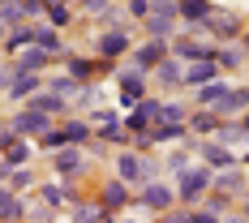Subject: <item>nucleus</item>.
<instances>
[{
    "mask_svg": "<svg viewBox=\"0 0 249 223\" xmlns=\"http://www.w3.org/2000/svg\"><path fill=\"white\" fill-rule=\"evenodd\" d=\"M116 180H124V185H138V189H142V185H150V180H159V163H155V159H146V154H142V150H121V154H116Z\"/></svg>",
    "mask_w": 249,
    "mask_h": 223,
    "instance_id": "f257e3e1",
    "label": "nucleus"
},
{
    "mask_svg": "<svg viewBox=\"0 0 249 223\" xmlns=\"http://www.w3.org/2000/svg\"><path fill=\"white\" fill-rule=\"evenodd\" d=\"M172 180H176V202L194 206L198 198H206V193H211V185H215V172H211V168H185V172L172 176Z\"/></svg>",
    "mask_w": 249,
    "mask_h": 223,
    "instance_id": "f03ea898",
    "label": "nucleus"
},
{
    "mask_svg": "<svg viewBox=\"0 0 249 223\" xmlns=\"http://www.w3.org/2000/svg\"><path fill=\"white\" fill-rule=\"evenodd\" d=\"M90 142V124L86 120H65V124H56L52 133H43L35 146H43V150H65V146H86Z\"/></svg>",
    "mask_w": 249,
    "mask_h": 223,
    "instance_id": "7ed1b4c3",
    "label": "nucleus"
},
{
    "mask_svg": "<svg viewBox=\"0 0 249 223\" xmlns=\"http://www.w3.org/2000/svg\"><path fill=\"white\" fill-rule=\"evenodd\" d=\"M180 22V13H176V0H155V9H150V17L142 22L146 30V39H163V43H172V26Z\"/></svg>",
    "mask_w": 249,
    "mask_h": 223,
    "instance_id": "20e7f679",
    "label": "nucleus"
},
{
    "mask_svg": "<svg viewBox=\"0 0 249 223\" xmlns=\"http://www.w3.org/2000/svg\"><path fill=\"white\" fill-rule=\"evenodd\" d=\"M52 172H56V180H65V185L82 180V176H86V150H82V146L56 150V159H52Z\"/></svg>",
    "mask_w": 249,
    "mask_h": 223,
    "instance_id": "39448f33",
    "label": "nucleus"
},
{
    "mask_svg": "<svg viewBox=\"0 0 249 223\" xmlns=\"http://www.w3.org/2000/svg\"><path fill=\"white\" fill-rule=\"evenodd\" d=\"M194 34H215L219 43H236V39H241V17H236V13H228V9H215V13H211V22L198 26Z\"/></svg>",
    "mask_w": 249,
    "mask_h": 223,
    "instance_id": "423d86ee",
    "label": "nucleus"
},
{
    "mask_svg": "<svg viewBox=\"0 0 249 223\" xmlns=\"http://www.w3.org/2000/svg\"><path fill=\"white\" fill-rule=\"evenodd\" d=\"M116 82H121V107L133 112L138 103L146 99V73L142 69H133V65L129 69H116Z\"/></svg>",
    "mask_w": 249,
    "mask_h": 223,
    "instance_id": "0eeeda50",
    "label": "nucleus"
},
{
    "mask_svg": "<svg viewBox=\"0 0 249 223\" xmlns=\"http://www.w3.org/2000/svg\"><path fill=\"white\" fill-rule=\"evenodd\" d=\"M138 202H142L146 210H155V215H168V210L176 206V189L163 185V180H150V185L138 189Z\"/></svg>",
    "mask_w": 249,
    "mask_h": 223,
    "instance_id": "6e6552de",
    "label": "nucleus"
},
{
    "mask_svg": "<svg viewBox=\"0 0 249 223\" xmlns=\"http://www.w3.org/2000/svg\"><path fill=\"white\" fill-rule=\"evenodd\" d=\"M9 124H13V133H18V137H35V142H39L43 133H52V129H56V120H52V116H43V112H30V107H22V112H18Z\"/></svg>",
    "mask_w": 249,
    "mask_h": 223,
    "instance_id": "1a4fd4ad",
    "label": "nucleus"
},
{
    "mask_svg": "<svg viewBox=\"0 0 249 223\" xmlns=\"http://www.w3.org/2000/svg\"><path fill=\"white\" fill-rule=\"evenodd\" d=\"M202 154V168H211V172H228V168H241V159H236V150H228V146H219V142H198L194 146Z\"/></svg>",
    "mask_w": 249,
    "mask_h": 223,
    "instance_id": "9d476101",
    "label": "nucleus"
},
{
    "mask_svg": "<svg viewBox=\"0 0 249 223\" xmlns=\"http://www.w3.org/2000/svg\"><path fill=\"white\" fill-rule=\"evenodd\" d=\"M172 56V48L163 43V39H146V43H138L133 48V69H142V73H155L163 60Z\"/></svg>",
    "mask_w": 249,
    "mask_h": 223,
    "instance_id": "9b49d317",
    "label": "nucleus"
},
{
    "mask_svg": "<svg viewBox=\"0 0 249 223\" xmlns=\"http://www.w3.org/2000/svg\"><path fill=\"white\" fill-rule=\"evenodd\" d=\"M168 48H172V56L180 60V65H194V60H215V48H211V43H202V39H194V34H176Z\"/></svg>",
    "mask_w": 249,
    "mask_h": 223,
    "instance_id": "f8f14e48",
    "label": "nucleus"
},
{
    "mask_svg": "<svg viewBox=\"0 0 249 223\" xmlns=\"http://www.w3.org/2000/svg\"><path fill=\"white\" fill-rule=\"evenodd\" d=\"M95 73H112L107 60H86V56H65V77H73L77 86H90Z\"/></svg>",
    "mask_w": 249,
    "mask_h": 223,
    "instance_id": "ddd939ff",
    "label": "nucleus"
},
{
    "mask_svg": "<svg viewBox=\"0 0 249 223\" xmlns=\"http://www.w3.org/2000/svg\"><path fill=\"white\" fill-rule=\"evenodd\" d=\"M95 48H99V60H116V56H124L133 43H129V30H121V26H107L99 39H95Z\"/></svg>",
    "mask_w": 249,
    "mask_h": 223,
    "instance_id": "4468645a",
    "label": "nucleus"
},
{
    "mask_svg": "<svg viewBox=\"0 0 249 223\" xmlns=\"http://www.w3.org/2000/svg\"><path fill=\"white\" fill-rule=\"evenodd\" d=\"M155 120H159V99H142L129 116H124V133H133V137H138V133H146Z\"/></svg>",
    "mask_w": 249,
    "mask_h": 223,
    "instance_id": "2eb2a0df",
    "label": "nucleus"
},
{
    "mask_svg": "<svg viewBox=\"0 0 249 223\" xmlns=\"http://www.w3.org/2000/svg\"><path fill=\"white\" fill-rule=\"evenodd\" d=\"M176 13H180V22L189 26V34H194L198 26H206V22H211L215 4H211V0H176Z\"/></svg>",
    "mask_w": 249,
    "mask_h": 223,
    "instance_id": "dca6fc26",
    "label": "nucleus"
},
{
    "mask_svg": "<svg viewBox=\"0 0 249 223\" xmlns=\"http://www.w3.org/2000/svg\"><path fill=\"white\" fill-rule=\"evenodd\" d=\"M39 198H43V206H48V210H69V206L77 202V193H73V185L52 180V185H43V189H39Z\"/></svg>",
    "mask_w": 249,
    "mask_h": 223,
    "instance_id": "f3484780",
    "label": "nucleus"
},
{
    "mask_svg": "<svg viewBox=\"0 0 249 223\" xmlns=\"http://www.w3.org/2000/svg\"><path fill=\"white\" fill-rule=\"evenodd\" d=\"M99 206L107 210V215L124 210V206H129V185H124V180H116V176H112V180H103V189H99Z\"/></svg>",
    "mask_w": 249,
    "mask_h": 223,
    "instance_id": "a211bd4d",
    "label": "nucleus"
},
{
    "mask_svg": "<svg viewBox=\"0 0 249 223\" xmlns=\"http://www.w3.org/2000/svg\"><path fill=\"white\" fill-rule=\"evenodd\" d=\"M241 112H249V86H232L224 99H219L215 116H219V120H232V116H241Z\"/></svg>",
    "mask_w": 249,
    "mask_h": 223,
    "instance_id": "6ab92c4d",
    "label": "nucleus"
},
{
    "mask_svg": "<svg viewBox=\"0 0 249 223\" xmlns=\"http://www.w3.org/2000/svg\"><path fill=\"white\" fill-rule=\"evenodd\" d=\"M48 65H52V56H48L43 48H26V51H18V56H13V69H18V77H22V73H43Z\"/></svg>",
    "mask_w": 249,
    "mask_h": 223,
    "instance_id": "aec40b11",
    "label": "nucleus"
},
{
    "mask_svg": "<svg viewBox=\"0 0 249 223\" xmlns=\"http://www.w3.org/2000/svg\"><path fill=\"white\" fill-rule=\"evenodd\" d=\"M228 90H232V82L215 77V82H206V86H198V90H194V99H198L202 112H215V107H219V99H224Z\"/></svg>",
    "mask_w": 249,
    "mask_h": 223,
    "instance_id": "412c9836",
    "label": "nucleus"
},
{
    "mask_svg": "<svg viewBox=\"0 0 249 223\" xmlns=\"http://www.w3.org/2000/svg\"><path fill=\"white\" fill-rule=\"evenodd\" d=\"M215 77H219V65H215V60H194V65H185V82H180V86H194V90H198V86L215 82Z\"/></svg>",
    "mask_w": 249,
    "mask_h": 223,
    "instance_id": "4be33fe9",
    "label": "nucleus"
},
{
    "mask_svg": "<svg viewBox=\"0 0 249 223\" xmlns=\"http://www.w3.org/2000/svg\"><path fill=\"white\" fill-rule=\"evenodd\" d=\"M22 219H26V202L9 185H0V223H22Z\"/></svg>",
    "mask_w": 249,
    "mask_h": 223,
    "instance_id": "5701e85b",
    "label": "nucleus"
},
{
    "mask_svg": "<svg viewBox=\"0 0 249 223\" xmlns=\"http://www.w3.org/2000/svg\"><path fill=\"white\" fill-rule=\"evenodd\" d=\"M99 142H116V146H124V142H129L124 120L116 116V112H99Z\"/></svg>",
    "mask_w": 249,
    "mask_h": 223,
    "instance_id": "b1692460",
    "label": "nucleus"
},
{
    "mask_svg": "<svg viewBox=\"0 0 249 223\" xmlns=\"http://www.w3.org/2000/svg\"><path fill=\"white\" fill-rule=\"evenodd\" d=\"M39 90H43V77H39V73H22L9 90H4V95H9L13 103H26V99H35Z\"/></svg>",
    "mask_w": 249,
    "mask_h": 223,
    "instance_id": "393cba45",
    "label": "nucleus"
},
{
    "mask_svg": "<svg viewBox=\"0 0 249 223\" xmlns=\"http://www.w3.org/2000/svg\"><path fill=\"white\" fill-rule=\"evenodd\" d=\"M35 48H43L48 56H56V51H65V39H60L56 26H48L43 17H39V22H35Z\"/></svg>",
    "mask_w": 249,
    "mask_h": 223,
    "instance_id": "a878e982",
    "label": "nucleus"
},
{
    "mask_svg": "<svg viewBox=\"0 0 249 223\" xmlns=\"http://www.w3.org/2000/svg\"><path fill=\"white\" fill-rule=\"evenodd\" d=\"M26 107H30V112H43V116H52V120L69 112V103H65V99H56L52 90H39L35 99H26Z\"/></svg>",
    "mask_w": 249,
    "mask_h": 223,
    "instance_id": "bb28decb",
    "label": "nucleus"
},
{
    "mask_svg": "<svg viewBox=\"0 0 249 223\" xmlns=\"http://www.w3.org/2000/svg\"><path fill=\"white\" fill-rule=\"evenodd\" d=\"M211 189L224 193V198H232V193H241L249 185H245V172H241V168H228V172H215V185H211Z\"/></svg>",
    "mask_w": 249,
    "mask_h": 223,
    "instance_id": "cd10ccee",
    "label": "nucleus"
},
{
    "mask_svg": "<svg viewBox=\"0 0 249 223\" xmlns=\"http://www.w3.org/2000/svg\"><path fill=\"white\" fill-rule=\"evenodd\" d=\"M26 48H35V22H22V26H13L9 34H4V51H26Z\"/></svg>",
    "mask_w": 249,
    "mask_h": 223,
    "instance_id": "c85d7f7f",
    "label": "nucleus"
},
{
    "mask_svg": "<svg viewBox=\"0 0 249 223\" xmlns=\"http://www.w3.org/2000/svg\"><path fill=\"white\" fill-rule=\"evenodd\" d=\"M155 82H159V86H168V90H176V86L185 82V65H180L176 56H168V60L155 69Z\"/></svg>",
    "mask_w": 249,
    "mask_h": 223,
    "instance_id": "c756f323",
    "label": "nucleus"
},
{
    "mask_svg": "<svg viewBox=\"0 0 249 223\" xmlns=\"http://www.w3.org/2000/svg\"><path fill=\"white\" fill-rule=\"evenodd\" d=\"M211 142H219V146H228V150H232L236 142L245 146V142H249V133L241 129V120H224L219 129H215V137H211Z\"/></svg>",
    "mask_w": 249,
    "mask_h": 223,
    "instance_id": "7c9ffc66",
    "label": "nucleus"
},
{
    "mask_svg": "<svg viewBox=\"0 0 249 223\" xmlns=\"http://www.w3.org/2000/svg\"><path fill=\"white\" fill-rule=\"evenodd\" d=\"M241 60H245V48H236V43H224V48H215V65H219V73H232V69H241Z\"/></svg>",
    "mask_w": 249,
    "mask_h": 223,
    "instance_id": "2f4dec72",
    "label": "nucleus"
},
{
    "mask_svg": "<svg viewBox=\"0 0 249 223\" xmlns=\"http://www.w3.org/2000/svg\"><path fill=\"white\" fill-rule=\"evenodd\" d=\"M43 90H52L56 99H65V103H69V99H82V90H86V86H77L73 77H65V73H60V77H52Z\"/></svg>",
    "mask_w": 249,
    "mask_h": 223,
    "instance_id": "473e14b6",
    "label": "nucleus"
},
{
    "mask_svg": "<svg viewBox=\"0 0 249 223\" xmlns=\"http://www.w3.org/2000/svg\"><path fill=\"white\" fill-rule=\"evenodd\" d=\"M69 17H73V9H69V4H60V0H48V4H43V22L56 26V30H65Z\"/></svg>",
    "mask_w": 249,
    "mask_h": 223,
    "instance_id": "72a5a7b5",
    "label": "nucleus"
},
{
    "mask_svg": "<svg viewBox=\"0 0 249 223\" xmlns=\"http://www.w3.org/2000/svg\"><path fill=\"white\" fill-rule=\"evenodd\" d=\"M185 124H189V133H211V137H215V129H219L224 120H219L215 112H198V116H189Z\"/></svg>",
    "mask_w": 249,
    "mask_h": 223,
    "instance_id": "f704fd0d",
    "label": "nucleus"
},
{
    "mask_svg": "<svg viewBox=\"0 0 249 223\" xmlns=\"http://www.w3.org/2000/svg\"><path fill=\"white\" fill-rule=\"evenodd\" d=\"M77 4H82V13H90V17H107V22H116L112 0H77Z\"/></svg>",
    "mask_w": 249,
    "mask_h": 223,
    "instance_id": "c9c22d12",
    "label": "nucleus"
},
{
    "mask_svg": "<svg viewBox=\"0 0 249 223\" xmlns=\"http://www.w3.org/2000/svg\"><path fill=\"white\" fill-rule=\"evenodd\" d=\"M4 185H9V189H13V193H22V189H30V185H35V172H30V168H18V172L9 176V180H4Z\"/></svg>",
    "mask_w": 249,
    "mask_h": 223,
    "instance_id": "e433bc0d",
    "label": "nucleus"
},
{
    "mask_svg": "<svg viewBox=\"0 0 249 223\" xmlns=\"http://www.w3.org/2000/svg\"><path fill=\"white\" fill-rule=\"evenodd\" d=\"M124 9H129V17H138V22H146V17H150V9H155V0H129Z\"/></svg>",
    "mask_w": 249,
    "mask_h": 223,
    "instance_id": "4c0bfd02",
    "label": "nucleus"
},
{
    "mask_svg": "<svg viewBox=\"0 0 249 223\" xmlns=\"http://www.w3.org/2000/svg\"><path fill=\"white\" fill-rule=\"evenodd\" d=\"M228 202H232V198H224V193H211V198H206V210L224 219V215H228Z\"/></svg>",
    "mask_w": 249,
    "mask_h": 223,
    "instance_id": "58836bf2",
    "label": "nucleus"
},
{
    "mask_svg": "<svg viewBox=\"0 0 249 223\" xmlns=\"http://www.w3.org/2000/svg\"><path fill=\"white\" fill-rule=\"evenodd\" d=\"M13 142H22V137L13 133V124H9V120H0V154H4V150L13 146Z\"/></svg>",
    "mask_w": 249,
    "mask_h": 223,
    "instance_id": "ea45409f",
    "label": "nucleus"
},
{
    "mask_svg": "<svg viewBox=\"0 0 249 223\" xmlns=\"http://www.w3.org/2000/svg\"><path fill=\"white\" fill-rule=\"evenodd\" d=\"M13 82H18V69H13V60H9V65H0V90H9Z\"/></svg>",
    "mask_w": 249,
    "mask_h": 223,
    "instance_id": "a19ab883",
    "label": "nucleus"
},
{
    "mask_svg": "<svg viewBox=\"0 0 249 223\" xmlns=\"http://www.w3.org/2000/svg\"><path fill=\"white\" fill-rule=\"evenodd\" d=\"M168 168H172V176H180L185 168H189V159H185V150H176L172 159H168Z\"/></svg>",
    "mask_w": 249,
    "mask_h": 223,
    "instance_id": "79ce46f5",
    "label": "nucleus"
},
{
    "mask_svg": "<svg viewBox=\"0 0 249 223\" xmlns=\"http://www.w3.org/2000/svg\"><path fill=\"white\" fill-rule=\"evenodd\" d=\"M52 215H56V210H48V206H35L26 219H30V223H52Z\"/></svg>",
    "mask_w": 249,
    "mask_h": 223,
    "instance_id": "37998d69",
    "label": "nucleus"
},
{
    "mask_svg": "<svg viewBox=\"0 0 249 223\" xmlns=\"http://www.w3.org/2000/svg\"><path fill=\"white\" fill-rule=\"evenodd\" d=\"M189 219H194V223H219V215H211V210L202 206V210H189Z\"/></svg>",
    "mask_w": 249,
    "mask_h": 223,
    "instance_id": "c03bdc74",
    "label": "nucleus"
},
{
    "mask_svg": "<svg viewBox=\"0 0 249 223\" xmlns=\"http://www.w3.org/2000/svg\"><path fill=\"white\" fill-rule=\"evenodd\" d=\"M163 223H194V219H189V215H172V210H168V219H163Z\"/></svg>",
    "mask_w": 249,
    "mask_h": 223,
    "instance_id": "a18cd8bd",
    "label": "nucleus"
},
{
    "mask_svg": "<svg viewBox=\"0 0 249 223\" xmlns=\"http://www.w3.org/2000/svg\"><path fill=\"white\" fill-rule=\"evenodd\" d=\"M219 223H249V219H245V215H224Z\"/></svg>",
    "mask_w": 249,
    "mask_h": 223,
    "instance_id": "49530a36",
    "label": "nucleus"
},
{
    "mask_svg": "<svg viewBox=\"0 0 249 223\" xmlns=\"http://www.w3.org/2000/svg\"><path fill=\"white\" fill-rule=\"evenodd\" d=\"M241 129H245V133H249V112H245V116H241Z\"/></svg>",
    "mask_w": 249,
    "mask_h": 223,
    "instance_id": "de8ad7c7",
    "label": "nucleus"
},
{
    "mask_svg": "<svg viewBox=\"0 0 249 223\" xmlns=\"http://www.w3.org/2000/svg\"><path fill=\"white\" fill-rule=\"evenodd\" d=\"M4 34H9V30H4V26H0V48H4Z\"/></svg>",
    "mask_w": 249,
    "mask_h": 223,
    "instance_id": "09e8293b",
    "label": "nucleus"
},
{
    "mask_svg": "<svg viewBox=\"0 0 249 223\" xmlns=\"http://www.w3.org/2000/svg\"><path fill=\"white\" fill-rule=\"evenodd\" d=\"M245 163H249V150H245V154H241V168H245Z\"/></svg>",
    "mask_w": 249,
    "mask_h": 223,
    "instance_id": "8fccbe9b",
    "label": "nucleus"
},
{
    "mask_svg": "<svg viewBox=\"0 0 249 223\" xmlns=\"http://www.w3.org/2000/svg\"><path fill=\"white\" fill-rule=\"evenodd\" d=\"M241 48H245V56H249V34H245V43H241Z\"/></svg>",
    "mask_w": 249,
    "mask_h": 223,
    "instance_id": "3c124183",
    "label": "nucleus"
},
{
    "mask_svg": "<svg viewBox=\"0 0 249 223\" xmlns=\"http://www.w3.org/2000/svg\"><path fill=\"white\" fill-rule=\"evenodd\" d=\"M60 4H69V0H60Z\"/></svg>",
    "mask_w": 249,
    "mask_h": 223,
    "instance_id": "603ef678",
    "label": "nucleus"
}]
</instances>
